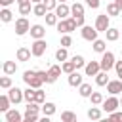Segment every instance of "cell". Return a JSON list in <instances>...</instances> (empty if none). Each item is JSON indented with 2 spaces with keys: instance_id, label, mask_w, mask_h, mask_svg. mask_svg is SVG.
I'll use <instances>...</instances> for the list:
<instances>
[{
  "instance_id": "obj_1",
  "label": "cell",
  "mask_w": 122,
  "mask_h": 122,
  "mask_svg": "<svg viewBox=\"0 0 122 122\" xmlns=\"http://www.w3.org/2000/svg\"><path fill=\"white\" fill-rule=\"evenodd\" d=\"M23 82L30 88H42L44 78L38 74V71H25L23 72Z\"/></svg>"
},
{
  "instance_id": "obj_2",
  "label": "cell",
  "mask_w": 122,
  "mask_h": 122,
  "mask_svg": "<svg viewBox=\"0 0 122 122\" xmlns=\"http://www.w3.org/2000/svg\"><path fill=\"white\" fill-rule=\"evenodd\" d=\"M55 27H57V30H59L61 34H69V32H72V30H76V21H74V17H67V19H59V23H57Z\"/></svg>"
},
{
  "instance_id": "obj_3",
  "label": "cell",
  "mask_w": 122,
  "mask_h": 122,
  "mask_svg": "<svg viewBox=\"0 0 122 122\" xmlns=\"http://www.w3.org/2000/svg\"><path fill=\"white\" fill-rule=\"evenodd\" d=\"M99 63H101V71H111L112 67H114V53L112 51H103L101 53V59H99Z\"/></svg>"
},
{
  "instance_id": "obj_4",
  "label": "cell",
  "mask_w": 122,
  "mask_h": 122,
  "mask_svg": "<svg viewBox=\"0 0 122 122\" xmlns=\"http://www.w3.org/2000/svg\"><path fill=\"white\" fill-rule=\"evenodd\" d=\"M118 107H120V99H118L116 95H111L109 99H105V101L101 103V109H103V112H107V114L114 112Z\"/></svg>"
},
{
  "instance_id": "obj_5",
  "label": "cell",
  "mask_w": 122,
  "mask_h": 122,
  "mask_svg": "<svg viewBox=\"0 0 122 122\" xmlns=\"http://www.w3.org/2000/svg\"><path fill=\"white\" fill-rule=\"evenodd\" d=\"M111 27V15L105 11V13H99L97 17H95V29L99 30V32H105L107 29Z\"/></svg>"
},
{
  "instance_id": "obj_6",
  "label": "cell",
  "mask_w": 122,
  "mask_h": 122,
  "mask_svg": "<svg viewBox=\"0 0 122 122\" xmlns=\"http://www.w3.org/2000/svg\"><path fill=\"white\" fill-rule=\"evenodd\" d=\"M29 30H30V23H29V19L25 15L19 17V19H15V34L17 36H25Z\"/></svg>"
},
{
  "instance_id": "obj_7",
  "label": "cell",
  "mask_w": 122,
  "mask_h": 122,
  "mask_svg": "<svg viewBox=\"0 0 122 122\" xmlns=\"http://www.w3.org/2000/svg\"><path fill=\"white\" fill-rule=\"evenodd\" d=\"M97 29H95V25L92 27V25H84V27H80V36L84 38V40H88V42H93V40H97Z\"/></svg>"
},
{
  "instance_id": "obj_8",
  "label": "cell",
  "mask_w": 122,
  "mask_h": 122,
  "mask_svg": "<svg viewBox=\"0 0 122 122\" xmlns=\"http://www.w3.org/2000/svg\"><path fill=\"white\" fill-rule=\"evenodd\" d=\"M30 50H32V57H42L46 53V50H48V44H46L44 38H38V40H34L30 44Z\"/></svg>"
},
{
  "instance_id": "obj_9",
  "label": "cell",
  "mask_w": 122,
  "mask_h": 122,
  "mask_svg": "<svg viewBox=\"0 0 122 122\" xmlns=\"http://www.w3.org/2000/svg\"><path fill=\"white\" fill-rule=\"evenodd\" d=\"M8 95H10V99H11L13 105H19V103L25 99V90H19L17 86H11V88L8 90Z\"/></svg>"
},
{
  "instance_id": "obj_10",
  "label": "cell",
  "mask_w": 122,
  "mask_h": 122,
  "mask_svg": "<svg viewBox=\"0 0 122 122\" xmlns=\"http://www.w3.org/2000/svg\"><path fill=\"white\" fill-rule=\"evenodd\" d=\"M61 72H63L61 65H51V67L48 69V82H46V84H53V82H57V78L61 76Z\"/></svg>"
},
{
  "instance_id": "obj_11",
  "label": "cell",
  "mask_w": 122,
  "mask_h": 122,
  "mask_svg": "<svg viewBox=\"0 0 122 122\" xmlns=\"http://www.w3.org/2000/svg\"><path fill=\"white\" fill-rule=\"evenodd\" d=\"M99 71H101V63H99V61H88L86 67H84L86 76H95Z\"/></svg>"
},
{
  "instance_id": "obj_12",
  "label": "cell",
  "mask_w": 122,
  "mask_h": 122,
  "mask_svg": "<svg viewBox=\"0 0 122 122\" xmlns=\"http://www.w3.org/2000/svg\"><path fill=\"white\" fill-rule=\"evenodd\" d=\"M29 32H30V36H32L34 40H38V38H44V36H46V27L36 23V25H30V30H29Z\"/></svg>"
},
{
  "instance_id": "obj_13",
  "label": "cell",
  "mask_w": 122,
  "mask_h": 122,
  "mask_svg": "<svg viewBox=\"0 0 122 122\" xmlns=\"http://www.w3.org/2000/svg\"><path fill=\"white\" fill-rule=\"evenodd\" d=\"M107 92H109L111 95H118V93L122 92V80H120V78H118V80H109Z\"/></svg>"
},
{
  "instance_id": "obj_14",
  "label": "cell",
  "mask_w": 122,
  "mask_h": 122,
  "mask_svg": "<svg viewBox=\"0 0 122 122\" xmlns=\"http://www.w3.org/2000/svg\"><path fill=\"white\" fill-rule=\"evenodd\" d=\"M55 13H57V17H59V19H67V17L71 15V6H67V2H61V4H57V8H55Z\"/></svg>"
},
{
  "instance_id": "obj_15",
  "label": "cell",
  "mask_w": 122,
  "mask_h": 122,
  "mask_svg": "<svg viewBox=\"0 0 122 122\" xmlns=\"http://www.w3.org/2000/svg\"><path fill=\"white\" fill-rule=\"evenodd\" d=\"M6 114V122H23V114L17 111V109H10Z\"/></svg>"
},
{
  "instance_id": "obj_16",
  "label": "cell",
  "mask_w": 122,
  "mask_h": 122,
  "mask_svg": "<svg viewBox=\"0 0 122 122\" xmlns=\"http://www.w3.org/2000/svg\"><path fill=\"white\" fill-rule=\"evenodd\" d=\"M82 84V74L78 72V69L76 71H72L71 74H69V86H72V88H78Z\"/></svg>"
},
{
  "instance_id": "obj_17",
  "label": "cell",
  "mask_w": 122,
  "mask_h": 122,
  "mask_svg": "<svg viewBox=\"0 0 122 122\" xmlns=\"http://www.w3.org/2000/svg\"><path fill=\"white\" fill-rule=\"evenodd\" d=\"M17 61H29L30 59V55H32V50H29V48H25V46H21L19 50H17Z\"/></svg>"
},
{
  "instance_id": "obj_18",
  "label": "cell",
  "mask_w": 122,
  "mask_h": 122,
  "mask_svg": "<svg viewBox=\"0 0 122 122\" xmlns=\"http://www.w3.org/2000/svg\"><path fill=\"white\" fill-rule=\"evenodd\" d=\"M32 13H34L36 17H44V15L48 13V8H46V4H44V2H38V4H34V6H32Z\"/></svg>"
},
{
  "instance_id": "obj_19",
  "label": "cell",
  "mask_w": 122,
  "mask_h": 122,
  "mask_svg": "<svg viewBox=\"0 0 122 122\" xmlns=\"http://www.w3.org/2000/svg\"><path fill=\"white\" fill-rule=\"evenodd\" d=\"M105 36H107V40H109V42H116V40L120 38V30H118V29H114V27H109V29L105 30Z\"/></svg>"
},
{
  "instance_id": "obj_20",
  "label": "cell",
  "mask_w": 122,
  "mask_h": 122,
  "mask_svg": "<svg viewBox=\"0 0 122 122\" xmlns=\"http://www.w3.org/2000/svg\"><path fill=\"white\" fill-rule=\"evenodd\" d=\"M95 84L97 86H107L109 84V72L107 71H99L95 74Z\"/></svg>"
},
{
  "instance_id": "obj_21",
  "label": "cell",
  "mask_w": 122,
  "mask_h": 122,
  "mask_svg": "<svg viewBox=\"0 0 122 122\" xmlns=\"http://www.w3.org/2000/svg\"><path fill=\"white\" fill-rule=\"evenodd\" d=\"M55 103H51V101H44L42 103V114H46V116H51V114H55Z\"/></svg>"
},
{
  "instance_id": "obj_22",
  "label": "cell",
  "mask_w": 122,
  "mask_h": 122,
  "mask_svg": "<svg viewBox=\"0 0 122 122\" xmlns=\"http://www.w3.org/2000/svg\"><path fill=\"white\" fill-rule=\"evenodd\" d=\"M101 116H103V109H99L97 105L88 109V118H90V120H99Z\"/></svg>"
},
{
  "instance_id": "obj_23",
  "label": "cell",
  "mask_w": 122,
  "mask_h": 122,
  "mask_svg": "<svg viewBox=\"0 0 122 122\" xmlns=\"http://www.w3.org/2000/svg\"><path fill=\"white\" fill-rule=\"evenodd\" d=\"M2 71H4V74H15V71H17V63H15V61H4Z\"/></svg>"
},
{
  "instance_id": "obj_24",
  "label": "cell",
  "mask_w": 122,
  "mask_h": 122,
  "mask_svg": "<svg viewBox=\"0 0 122 122\" xmlns=\"http://www.w3.org/2000/svg\"><path fill=\"white\" fill-rule=\"evenodd\" d=\"M44 17H46V25H48V27H55V25L59 23V17H57L55 11H48Z\"/></svg>"
},
{
  "instance_id": "obj_25",
  "label": "cell",
  "mask_w": 122,
  "mask_h": 122,
  "mask_svg": "<svg viewBox=\"0 0 122 122\" xmlns=\"http://www.w3.org/2000/svg\"><path fill=\"white\" fill-rule=\"evenodd\" d=\"M92 44H93L92 48H93V51H95V53H103V51H107V44H105V40L97 38V40H93Z\"/></svg>"
},
{
  "instance_id": "obj_26",
  "label": "cell",
  "mask_w": 122,
  "mask_h": 122,
  "mask_svg": "<svg viewBox=\"0 0 122 122\" xmlns=\"http://www.w3.org/2000/svg\"><path fill=\"white\" fill-rule=\"evenodd\" d=\"M92 84H86V82H82L80 86H78V93H80V97H90L92 95Z\"/></svg>"
},
{
  "instance_id": "obj_27",
  "label": "cell",
  "mask_w": 122,
  "mask_h": 122,
  "mask_svg": "<svg viewBox=\"0 0 122 122\" xmlns=\"http://www.w3.org/2000/svg\"><path fill=\"white\" fill-rule=\"evenodd\" d=\"M10 105H11V99L10 95H0V112H8L10 111Z\"/></svg>"
},
{
  "instance_id": "obj_28",
  "label": "cell",
  "mask_w": 122,
  "mask_h": 122,
  "mask_svg": "<svg viewBox=\"0 0 122 122\" xmlns=\"http://www.w3.org/2000/svg\"><path fill=\"white\" fill-rule=\"evenodd\" d=\"M120 11H122V10L118 8V4H116V2H109V4H107V13H109L111 17L120 15Z\"/></svg>"
},
{
  "instance_id": "obj_29",
  "label": "cell",
  "mask_w": 122,
  "mask_h": 122,
  "mask_svg": "<svg viewBox=\"0 0 122 122\" xmlns=\"http://www.w3.org/2000/svg\"><path fill=\"white\" fill-rule=\"evenodd\" d=\"M0 19H2V23H10V21L13 19L11 10H10V8H2V10H0Z\"/></svg>"
},
{
  "instance_id": "obj_30",
  "label": "cell",
  "mask_w": 122,
  "mask_h": 122,
  "mask_svg": "<svg viewBox=\"0 0 122 122\" xmlns=\"http://www.w3.org/2000/svg\"><path fill=\"white\" fill-rule=\"evenodd\" d=\"M67 50H69V48H63V46H61V48L55 51V59H57V61H61V63H63V61H67V59H69V51H67Z\"/></svg>"
},
{
  "instance_id": "obj_31",
  "label": "cell",
  "mask_w": 122,
  "mask_h": 122,
  "mask_svg": "<svg viewBox=\"0 0 122 122\" xmlns=\"http://www.w3.org/2000/svg\"><path fill=\"white\" fill-rule=\"evenodd\" d=\"M90 101H92V105H101V103L105 101V97H103V93H101V92H92Z\"/></svg>"
},
{
  "instance_id": "obj_32",
  "label": "cell",
  "mask_w": 122,
  "mask_h": 122,
  "mask_svg": "<svg viewBox=\"0 0 122 122\" xmlns=\"http://www.w3.org/2000/svg\"><path fill=\"white\" fill-rule=\"evenodd\" d=\"M71 15H84V4L74 2V4L71 6Z\"/></svg>"
},
{
  "instance_id": "obj_33",
  "label": "cell",
  "mask_w": 122,
  "mask_h": 122,
  "mask_svg": "<svg viewBox=\"0 0 122 122\" xmlns=\"http://www.w3.org/2000/svg\"><path fill=\"white\" fill-rule=\"evenodd\" d=\"M61 69H63V72H65V74H71L72 71H76V65L69 59V61H63V63H61Z\"/></svg>"
},
{
  "instance_id": "obj_34",
  "label": "cell",
  "mask_w": 122,
  "mask_h": 122,
  "mask_svg": "<svg viewBox=\"0 0 122 122\" xmlns=\"http://www.w3.org/2000/svg\"><path fill=\"white\" fill-rule=\"evenodd\" d=\"M61 122H76V114L72 111H63L61 112Z\"/></svg>"
},
{
  "instance_id": "obj_35",
  "label": "cell",
  "mask_w": 122,
  "mask_h": 122,
  "mask_svg": "<svg viewBox=\"0 0 122 122\" xmlns=\"http://www.w3.org/2000/svg\"><path fill=\"white\" fill-rule=\"evenodd\" d=\"M34 101L40 103V105L46 101V92H44L42 88H36V92H34Z\"/></svg>"
},
{
  "instance_id": "obj_36",
  "label": "cell",
  "mask_w": 122,
  "mask_h": 122,
  "mask_svg": "<svg viewBox=\"0 0 122 122\" xmlns=\"http://www.w3.org/2000/svg\"><path fill=\"white\" fill-rule=\"evenodd\" d=\"M71 61L76 65V69H82V67H86V59H84L82 55H72V57H71Z\"/></svg>"
},
{
  "instance_id": "obj_37",
  "label": "cell",
  "mask_w": 122,
  "mask_h": 122,
  "mask_svg": "<svg viewBox=\"0 0 122 122\" xmlns=\"http://www.w3.org/2000/svg\"><path fill=\"white\" fill-rule=\"evenodd\" d=\"M38 120H40L38 112H25L23 114V122H38Z\"/></svg>"
},
{
  "instance_id": "obj_38",
  "label": "cell",
  "mask_w": 122,
  "mask_h": 122,
  "mask_svg": "<svg viewBox=\"0 0 122 122\" xmlns=\"http://www.w3.org/2000/svg\"><path fill=\"white\" fill-rule=\"evenodd\" d=\"M13 84H11V78H10V74H6V76H2L0 78V88H4V90H10Z\"/></svg>"
},
{
  "instance_id": "obj_39",
  "label": "cell",
  "mask_w": 122,
  "mask_h": 122,
  "mask_svg": "<svg viewBox=\"0 0 122 122\" xmlns=\"http://www.w3.org/2000/svg\"><path fill=\"white\" fill-rule=\"evenodd\" d=\"M30 4H32V2L19 4V13H21V15H29V13H30V10H32V8H30Z\"/></svg>"
},
{
  "instance_id": "obj_40",
  "label": "cell",
  "mask_w": 122,
  "mask_h": 122,
  "mask_svg": "<svg viewBox=\"0 0 122 122\" xmlns=\"http://www.w3.org/2000/svg\"><path fill=\"white\" fill-rule=\"evenodd\" d=\"M34 92H36V88H30V86L25 90V101H27V103L34 101Z\"/></svg>"
},
{
  "instance_id": "obj_41",
  "label": "cell",
  "mask_w": 122,
  "mask_h": 122,
  "mask_svg": "<svg viewBox=\"0 0 122 122\" xmlns=\"http://www.w3.org/2000/svg\"><path fill=\"white\" fill-rule=\"evenodd\" d=\"M61 46H63V48L72 46V38H71V34H63V36H61Z\"/></svg>"
},
{
  "instance_id": "obj_42",
  "label": "cell",
  "mask_w": 122,
  "mask_h": 122,
  "mask_svg": "<svg viewBox=\"0 0 122 122\" xmlns=\"http://www.w3.org/2000/svg\"><path fill=\"white\" fill-rule=\"evenodd\" d=\"M44 4H46V8H48V11H55V8H57V0H44Z\"/></svg>"
},
{
  "instance_id": "obj_43",
  "label": "cell",
  "mask_w": 122,
  "mask_h": 122,
  "mask_svg": "<svg viewBox=\"0 0 122 122\" xmlns=\"http://www.w3.org/2000/svg\"><path fill=\"white\" fill-rule=\"evenodd\" d=\"M84 2H86V6H88V8H92V10H97V8H99V4H101L99 0H84Z\"/></svg>"
},
{
  "instance_id": "obj_44",
  "label": "cell",
  "mask_w": 122,
  "mask_h": 122,
  "mask_svg": "<svg viewBox=\"0 0 122 122\" xmlns=\"http://www.w3.org/2000/svg\"><path fill=\"white\" fill-rule=\"evenodd\" d=\"M72 17H74V21H76V27H84V25H86L84 15H72Z\"/></svg>"
},
{
  "instance_id": "obj_45",
  "label": "cell",
  "mask_w": 122,
  "mask_h": 122,
  "mask_svg": "<svg viewBox=\"0 0 122 122\" xmlns=\"http://www.w3.org/2000/svg\"><path fill=\"white\" fill-rule=\"evenodd\" d=\"M109 118H111V120H118V122H122V112L114 111V112H111V114H109Z\"/></svg>"
},
{
  "instance_id": "obj_46",
  "label": "cell",
  "mask_w": 122,
  "mask_h": 122,
  "mask_svg": "<svg viewBox=\"0 0 122 122\" xmlns=\"http://www.w3.org/2000/svg\"><path fill=\"white\" fill-rule=\"evenodd\" d=\"M13 2H17V0H0V6H2V8H8V6H11Z\"/></svg>"
},
{
  "instance_id": "obj_47",
  "label": "cell",
  "mask_w": 122,
  "mask_h": 122,
  "mask_svg": "<svg viewBox=\"0 0 122 122\" xmlns=\"http://www.w3.org/2000/svg\"><path fill=\"white\" fill-rule=\"evenodd\" d=\"M114 69H116V74L122 72V61H116V63H114Z\"/></svg>"
},
{
  "instance_id": "obj_48",
  "label": "cell",
  "mask_w": 122,
  "mask_h": 122,
  "mask_svg": "<svg viewBox=\"0 0 122 122\" xmlns=\"http://www.w3.org/2000/svg\"><path fill=\"white\" fill-rule=\"evenodd\" d=\"M25 2H30V0H17V6L19 4H25Z\"/></svg>"
},
{
  "instance_id": "obj_49",
  "label": "cell",
  "mask_w": 122,
  "mask_h": 122,
  "mask_svg": "<svg viewBox=\"0 0 122 122\" xmlns=\"http://www.w3.org/2000/svg\"><path fill=\"white\" fill-rule=\"evenodd\" d=\"M114 2H116V4H118V8L122 10V0H114Z\"/></svg>"
},
{
  "instance_id": "obj_50",
  "label": "cell",
  "mask_w": 122,
  "mask_h": 122,
  "mask_svg": "<svg viewBox=\"0 0 122 122\" xmlns=\"http://www.w3.org/2000/svg\"><path fill=\"white\" fill-rule=\"evenodd\" d=\"M32 4H38V2H44V0H30Z\"/></svg>"
},
{
  "instance_id": "obj_51",
  "label": "cell",
  "mask_w": 122,
  "mask_h": 122,
  "mask_svg": "<svg viewBox=\"0 0 122 122\" xmlns=\"http://www.w3.org/2000/svg\"><path fill=\"white\" fill-rule=\"evenodd\" d=\"M118 78H120V80H122V72H118Z\"/></svg>"
},
{
  "instance_id": "obj_52",
  "label": "cell",
  "mask_w": 122,
  "mask_h": 122,
  "mask_svg": "<svg viewBox=\"0 0 122 122\" xmlns=\"http://www.w3.org/2000/svg\"><path fill=\"white\" fill-rule=\"evenodd\" d=\"M57 2H59V4H61V2H67V0H57Z\"/></svg>"
},
{
  "instance_id": "obj_53",
  "label": "cell",
  "mask_w": 122,
  "mask_h": 122,
  "mask_svg": "<svg viewBox=\"0 0 122 122\" xmlns=\"http://www.w3.org/2000/svg\"><path fill=\"white\" fill-rule=\"evenodd\" d=\"M120 105H122V99H120Z\"/></svg>"
},
{
  "instance_id": "obj_54",
  "label": "cell",
  "mask_w": 122,
  "mask_h": 122,
  "mask_svg": "<svg viewBox=\"0 0 122 122\" xmlns=\"http://www.w3.org/2000/svg\"><path fill=\"white\" fill-rule=\"evenodd\" d=\"M120 55H122V51H120Z\"/></svg>"
}]
</instances>
